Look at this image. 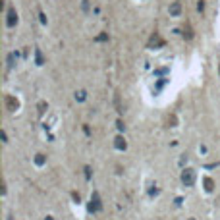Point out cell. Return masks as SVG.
Masks as SVG:
<instances>
[{
  "instance_id": "6da1fadb",
  "label": "cell",
  "mask_w": 220,
  "mask_h": 220,
  "mask_svg": "<svg viewBox=\"0 0 220 220\" xmlns=\"http://www.w3.org/2000/svg\"><path fill=\"white\" fill-rule=\"evenodd\" d=\"M89 211H91V212H99V211H102L100 195H99L97 191H93V195H91V201H89Z\"/></svg>"
},
{
  "instance_id": "7a4b0ae2",
  "label": "cell",
  "mask_w": 220,
  "mask_h": 220,
  "mask_svg": "<svg viewBox=\"0 0 220 220\" xmlns=\"http://www.w3.org/2000/svg\"><path fill=\"white\" fill-rule=\"evenodd\" d=\"M182 183H183V185H187V187H191V185L195 183V170L185 168V170L182 172Z\"/></svg>"
},
{
  "instance_id": "3957f363",
  "label": "cell",
  "mask_w": 220,
  "mask_h": 220,
  "mask_svg": "<svg viewBox=\"0 0 220 220\" xmlns=\"http://www.w3.org/2000/svg\"><path fill=\"white\" fill-rule=\"evenodd\" d=\"M16 23H18V12H16L14 8H10V10H8V19H6V25H8V27H14Z\"/></svg>"
},
{
  "instance_id": "277c9868",
  "label": "cell",
  "mask_w": 220,
  "mask_h": 220,
  "mask_svg": "<svg viewBox=\"0 0 220 220\" xmlns=\"http://www.w3.org/2000/svg\"><path fill=\"white\" fill-rule=\"evenodd\" d=\"M114 147L118 149V151H125V147H127V143H125V139L122 137V135H118L114 139Z\"/></svg>"
},
{
  "instance_id": "5b68a950",
  "label": "cell",
  "mask_w": 220,
  "mask_h": 220,
  "mask_svg": "<svg viewBox=\"0 0 220 220\" xmlns=\"http://www.w3.org/2000/svg\"><path fill=\"white\" fill-rule=\"evenodd\" d=\"M162 44H164V41L158 37V33H155L153 37H151V41H149V46H162Z\"/></svg>"
},
{
  "instance_id": "8992f818",
  "label": "cell",
  "mask_w": 220,
  "mask_h": 220,
  "mask_svg": "<svg viewBox=\"0 0 220 220\" xmlns=\"http://www.w3.org/2000/svg\"><path fill=\"white\" fill-rule=\"evenodd\" d=\"M6 106H8V110H16L19 106V102L14 97H6Z\"/></svg>"
},
{
  "instance_id": "52a82bcc",
  "label": "cell",
  "mask_w": 220,
  "mask_h": 220,
  "mask_svg": "<svg viewBox=\"0 0 220 220\" xmlns=\"http://www.w3.org/2000/svg\"><path fill=\"white\" fill-rule=\"evenodd\" d=\"M180 12H182V4L180 2H172L170 4V14L172 16H180Z\"/></svg>"
},
{
  "instance_id": "ba28073f",
  "label": "cell",
  "mask_w": 220,
  "mask_h": 220,
  "mask_svg": "<svg viewBox=\"0 0 220 220\" xmlns=\"http://www.w3.org/2000/svg\"><path fill=\"white\" fill-rule=\"evenodd\" d=\"M35 62H37V66H43V52H41V49H35Z\"/></svg>"
},
{
  "instance_id": "9c48e42d",
  "label": "cell",
  "mask_w": 220,
  "mask_h": 220,
  "mask_svg": "<svg viewBox=\"0 0 220 220\" xmlns=\"http://www.w3.org/2000/svg\"><path fill=\"white\" fill-rule=\"evenodd\" d=\"M205 189H207L208 193H211V191L214 189V182H212L211 178H205Z\"/></svg>"
},
{
  "instance_id": "30bf717a",
  "label": "cell",
  "mask_w": 220,
  "mask_h": 220,
  "mask_svg": "<svg viewBox=\"0 0 220 220\" xmlns=\"http://www.w3.org/2000/svg\"><path fill=\"white\" fill-rule=\"evenodd\" d=\"M16 60H18V54H16V52L8 54V66H14V64H16Z\"/></svg>"
},
{
  "instance_id": "8fae6325",
  "label": "cell",
  "mask_w": 220,
  "mask_h": 220,
  "mask_svg": "<svg viewBox=\"0 0 220 220\" xmlns=\"http://www.w3.org/2000/svg\"><path fill=\"white\" fill-rule=\"evenodd\" d=\"M44 160H46V158H44V155H41V153H39L37 156H35V164H39V166H43V164H44Z\"/></svg>"
},
{
  "instance_id": "7c38bea8",
  "label": "cell",
  "mask_w": 220,
  "mask_h": 220,
  "mask_svg": "<svg viewBox=\"0 0 220 220\" xmlns=\"http://www.w3.org/2000/svg\"><path fill=\"white\" fill-rule=\"evenodd\" d=\"M75 99H77V100H85V91H79V93H75Z\"/></svg>"
},
{
  "instance_id": "4fadbf2b",
  "label": "cell",
  "mask_w": 220,
  "mask_h": 220,
  "mask_svg": "<svg viewBox=\"0 0 220 220\" xmlns=\"http://www.w3.org/2000/svg\"><path fill=\"white\" fill-rule=\"evenodd\" d=\"M116 127H118L120 131H124V130H125V125H124V122H122V120H118V122H116Z\"/></svg>"
},
{
  "instance_id": "5bb4252c",
  "label": "cell",
  "mask_w": 220,
  "mask_h": 220,
  "mask_svg": "<svg viewBox=\"0 0 220 220\" xmlns=\"http://www.w3.org/2000/svg\"><path fill=\"white\" fill-rule=\"evenodd\" d=\"M85 178L91 180V168H89V166H85Z\"/></svg>"
},
{
  "instance_id": "9a60e30c",
  "label": "cell",
  "mask_w": 220,
  "mask_h": 220,
  "mask_svg": "<svg viewBox=\"0 0 220 220\" xmlns=\"http://www.w3.org/2000/svg\"><path fill=\"white\" fill-rule=\"evenodd\" d=\"M183 37H187V39H191V37H193V31H191V29H187V31H185V33H183Z\"/></svg>"
},
{
  "instance_id": "2e32d148",
  "label": "cell",
  "mask_w": 220,
  "mask_h": 220,
  "mask_svg": "<svg viewBox=\"0 0 220 220\" xmlns=\"http://www.w3.org/2000/svg\"><path fill=\"white\" fill-rule=\"evenodd\" d=\"M72 197H74V201H75V203H79V201H81V197H79V193H72Z\"/></svg>"
},
{
  "instance_id": "e0dca14e",
  "label": "cell",
  "mask_w": 220,
  "mask_h": 220,
  "mask_svg": "<svg viewBox=\"0 0 220 220\" xmlns=\"http://www.w3.org/2000/svg\"><path fill=\"white\" fill-rule=\"evenodd\" d=\"M106 39H108L106 33H104V35H99V37H97V41H106Z\"/></svg>"
},
{
  "instance_id": "ac0fdd59",
  "label": "cell",
  "mask_w": 220,
  "mask_h": 220,
  "mask_svg": "<svg viewBox=\"0 0 220 220\" xmlns=\"http://www.w3.org/2000/svg\"><path fill=\"white\" fill-rule=\"evenodd\" d=\"M168 124H172V125H176V116H170V118H168Z\"/></svg>"
},
{
  "instance_id": "d6986e66",
  "label": "cell",
  "mask_w": 220,
  "mask_h": 220,
  "mask_svg": "<svg viewBox=\"0 0 220 220\" xmlns=\"http://www.w3.org/2000/svg\"><path fill=\"white\" fill-rule=\"evenodd\" d=\"M83 10H85V12L89 10V0H83Z\"/></svg>"
},
{
  "instance_id": "ffe728a7",
  "label": "cell",
  "mask_w": 220,
  "mask_h": 220,
  "mask_svg": "<svg viewBox=\"0 0 220 220\" xmlns=\"http://www.w3.org/2000/svg\"><path fill=\"white\" fill-rule=\"evenodd\" d=\"M39 18H41V23H46V16L43 14V12H41V16H39Z\"/></svg>"
},
{
  "instance_id": "44dd1931",
  "label": "cell",
  "mask_w": 220,
  "mask_h": 220,
  "mask_svg": "<svg viewBox=\"0 0 220 220\" xmlns=\"http://www.w3.org/2000/svg\"><path fill=\"white\" fill-rule=\"evenodd\" d=\"M197 8H199V12H203V8H205V4H203V0H201V2H199V4H197Z\"/></svg>"
},
{
  "instance_id": "7402d4cb",
  "label": "cell",
  "mask_w": 220,
  "mask_h": 220,
  "mask_svg": "<svg viewBox=\"0 0 220 220\" xmlns=\"http://www.w3.org/2000/svg\"><path fill=\"white\" fill-rule=\"evenodd\" d=\"M44 220H52V216H46V218H44Z\"/></svg>"
},
{
  "instance_id": "603a6c76",
  "label": "cell",
  "mask_w": 220,
  "mask_h": 220,
  "mask_svg": "<svg viewBox=\"0 0 220 220\" xmlns=\"http://www.w3.org/2000/svg\"><path fill=\"white\" fill-rule=\"evenodd\" d=\"M189 220H195V218H189Z\"/></svg>"
}]
</instances>
